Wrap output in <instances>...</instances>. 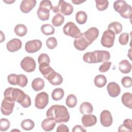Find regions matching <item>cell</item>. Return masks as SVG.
<instances>
[{
	"label": "cell",
	"mask_w": 132,
	"mask_h": 132,
	"mask_svg": "<svg viewBox=\"0 0 132 132\" xmlns=\"http://www.w3.org/2000/svg\"><path fill=\"white\" fill-rule=\"evenodd\" d=\"M47 118L54 119L56 123H66L69 121L70 114L67 108L63 105H54L46 111Z\"/></svg>",
	"instance_id": "obj_1"
},
{
	"label": "cell",
	"mask_w": 132,
	"mask_h": 132,
	"mask_svg": "<svg viewBox=\"0 0 132 132\" xmlns=\"http://www.w3.org/2000/svg\"><path fill=\"white\" fill-rule=\"evenodd\" d=\"M113 8L116 11L120 13L122 18L130 19L132 13V8L125 1L118 0L115 1L113 3Z\"/></svg>",
	"instance_id": "obj_2"
},
{
	"label": "cell",
	"mask_w": 132,
	"mask_h": 132,
	"mask_svg": "<svg viewBox=\"0 0 132 132\" xmlns=\"http://www.w3.org/2000/svg\"><path fill=\"white\" fill-rule=\"evenodd\" d=\"M26 94L22 90L11 87L7 88L4 93V98L16 102L20 104L25 98Z\"/></svg>",
	"instance_id": "obj_3"
},
{
	"label": "cell",
	"mask_w": 132,
	"mask_h": 132,
	"mask_svg": "<svg viewBox=\"0 0 132 132\" xmlns=\"http://www.w3.org/2000/svg\"><path fill=\"white\" fill-rule=\"evenodd\" d=\"M52 10L54 13L57 14L62 13L64 15H70L73 11V6L64 1H59L57 6H53Z\"/></svg>",
	"instance_id": "obj_4"
},
{
	"label": "cell",
	"mask_w": 132,
	"mask_h": 132,
	"mask_svg": "<svg viewBox=\"0 0 132 132\" xmlns=\"http://www.w3.org/2000/svg\"><path fill=\"white\" fill-rule=\"evenodd\" d=\"M63 31L65 35L73 38H77L81 34L79 28L72 22H68L63 26Z\"/></svg>",
	"instance_id": "obj_5"
},
{
	"label": "cell",
	"mask_w": 132,
	"mask_h": 132,
	"mask_svg": "<svg viewBox=\"0 0 132 132\" xmlns=\"http://www.w3.org/2000/svg\"><path fill=\"white\" fill-rule=\"evenodd\" d=\"M114 39L115 34L111 30L107 29L103 32L101 40V42L103 46L107 48H110L114 44Z\"/></svg>",
	"instance_id": "obj_6"
},
{
	"label": "cell",
	"mask_w": 132,
	"mask_h": 132,
	"mask_svg": "<svg viewBox=\"0 0 132 132\" xmlns=\"http://www.w3.org/2000/svg\"><path fill=\"white\" fill-rule=\"evenodd\" d=\"M49 102L48 95L45 92H41L38 93L35 100V105L38 109H44Z\"/></svg>",
	"instance_id": "obj_7"
},
{
	"label": "cell",
	"mask_w": 132,
	"mask_h": 132,
	"mask_svg": "<svg viewBox=\"0 0 132 132\" xmlns=\"http://www.w3.org/2000/svg\"><path fill=\"white\" fill-rule=\"evenodd\" d=\"M20 65L24 71L30 73L35 71L36 63L33 58L27 56L22 59Z\"/></svg>",
	"instance_id": "obj_8"
},
{
	"label": "cell",
	"mask_w": 132,
	"mask_h": 132,
	"mask_svg": "<svg viewBox=\"0 0 132 132\" xmlns=\"http://www.w3.org/2000/svg\"><path fill=\"white\" fill-rule=\"evenodd\" d=\"M39 69L44 78L47 79L48 81L52 79L56 74V72L52 67L50 66L49 64H40Z\"/></svg>",
	"instance_id": "obj_9"
},
{
	"label": "cell",
	"mask_w": 132,
	"mask_h": 132,
	"mask_svg": "<svg viewBox=\"0 0 132 132\" xmlns=\"http://www.w3.org/2000/svg\"><path fill=\"white\" fill-rule=\"evenodd\" d=\"M42 45V43L40 40L35 39L27 41L25 46L26 52L28 53H34L39 51Z\"/></svg>",
	"instance_id": "obj_10"
},
{
	"label": "cell",
	"mask_w": 132,
	"mask_h": 132,
	"mask_svg": "<svg viewBox=\"0 0 132 132\" xmlns=\"http://www.w3.org/2000/svg\"><path fill=\"white\" fill-rule=\"evenodd\" d=\"M15 103L14 101L4 98L1 105V112L5 116H9L12 113Z\"/></svg>",
	"instance_id": "obj_11"
},
{
	"label": "cell",
	"mask_w": 132,
	"mask_h": 132,
	"mask_svg": "<svg viewBox=\"0 0 132 132\" xmlns=\"http://www.w3.org/2000/svg\"><path fill=\"white\" fill-rule=\"evenodd\" d=\"M82 34L89 44H91L98 37L99 30L97 28L93 27L89 28Z\"/></svg>",
	"instance_id": "obj_12"
},
{
	"label": "cell",
	"mask_w": 132,
	"mask_h": 132,
	"mask_svg": "<svg viewBox=\"0 0 132 132\" xmlns=\"http://www.w3.org/2000/svg\"><path fill=\"white\" fill-rule=\"evenodd\" d=\"M101 124L104 127H109L113 122L112 117L110 112L107 110H103L100 114Z\"/></svg>",
	"instance_id": "obj_13"
},
{
	"label": "cell",
	"mask_w": 132,
	"mask_h": 132,
	"mask_svg": "<svg viewBox=\"0 0 132 132\" xmlns=\"http://www.w3.org/2000/svg\"><path fill=\"white\" fill-rule=\"evenodd\" d=\"M73 44L74 47L78 51H84L90 44L85 38L82 34L78 37L75 38Z\"/></svg>",
	"instance_id": "obj_14"
},
{
	"label": "cell",
	"mask_w": 132,
	"mask_h": 132,
	"mask_svg": "<svg viewBox=\"0 0 132 132\" xmlns=\"http://www.w3.org/2000/svg\"><path fill=\"white\" fill-rule=\"evenodd\" d=\"M94 52L96 63L105 62L108 61L110 58V53L108 51L97 50Z\"/></svg>",
	"instance_id": "obj_15"
},
{
	"label": "cell",
	"mask_w": 132,
	"mask_h": 132,
	"mask_svg": "<svg viewBox=\"0 0 132 132\" xmlns=\"http://www.w3.org/2000/svg\"><path fill=\"white\" fill-rule=\"evenodd\" d=\"M22 45V41L20 39L13 38L7 42L6 47L8 51L10 52H15L21 48Z\"/></svg>",
	"instance_id": "obj_16"
},
{
	"label": "cell",
	"mask_w": 132,
	"mask_h": 132,
	"mask_svg": "<svg viewBox=\"0 0 132 132\" xmlns=\"http://www.w3.org/2000/svg\"><path fill=\"white\" fill-rule=\"evenodd\" d=\"M107 90L109 95L112 97H116L118 96L121 92L120 87L115 82H109L107 85Z\"/></svg>",
	"instance_id": "obj_17"
},
{
	"label": "cell",
	"mask_w": 132,
	"mask_h": 132,
	"mask_svg": "<svg viewBox=\"0 0 132 132\" xmlns=\"http://www.w3.org/2000/svg\"><path fill=\"white\" fill-rule=\"evenodd\" d=\"M36 0H23L20 4V10L24 13L29 12L36 6Z\"/></svg>",
	"instance_id": "obj_18"
},
{
	"label": "cell",
	"mask_w": 132,
	"mask_h": 132,
	"mask_svg": "<svg viewBox=\"0 0 132 132\" xmlns=\"http://www.w3.org/2000/svg\"><path fill=\"white\" fill-rule=\"evenodd\" d=\"M81 122L84 127H91L96 124L97 118L93 114H84L81 118Z\"/></svg>",
	"instance_id": "obj_19"
},
{
	"label": "cell",
	"mask_w": 132,
	"mask_h": 132,
	"mask_svg": "<svg viewBox=\"0 0 132 132\" xmlns=\"http://www.w3.org/2000/svg\"><path fill=\"white\" fill-rule=\"evenodd\" d=\"M56 121L51 118H47L43 120L41 123V127L42 129L46 131L52 130L56 126Z\"/></svg>",
	"instance_id": "obj_20"
},
{
	"label": "cell",
	"mask_w": 132,
	"mask_h": 132,
	"mask_svg": "<svg viewBox=\"0 0 132 132\" xmlns=\"http://www.w3.org/2000/svg\"><path fill=\"white\" fill-rule=\"evenodd\" d=\"M50 11V10L48 9L39 7L37 10V13L40 20L43 21H45L49 19Z\"/></svg>",
	"instance_id": "obj_21"
},
{
	"label": "cell",
	"mask_w": 132,
	"mask_h": 132,
	"mask_svg": "<svg viewBox=\"0 0 132 132\" xmlns=\"http://www.w3.org/2000/svg\"><path fill=\"white\" fill-rule=\"evenodd\" d=\"M119 70L122 73H129L131 70V64L127 60H123L119 63Z\"/></svg>",
	"instance_id": "obj_22"
},
{
	"label": "cell",
	"mask_w": 132,
	"mask_h": 132,
	"mask_svg": "<svg viewBox=\"0 0 132 132\" xmlns=\"http://www.w3.org/2000/svg\"><path fill=\"white\" fill-rule=\"evenodd\" d=\"M45 86V82L43 79L41 78H35L31 82V87L35 91H39L42 90Z\"/></svg>",
	"instance_id": "obj_23"
},
{
	"label": "cell",
	"mask_w": 132,
	"mask_h": 132,
	"mask_svg": "<svg viewBox=\"0 0 132 132\" xmlns=\"http://www.w3.org/2000/svg\"><path fill=\"white\" fill-rule=\"evenodd\" d=\"M93 106L91 103L85 102L81 104L79 107L80 112L82 114H91L93 112Z\"/></svg>",
	"instance_id": "obj_24"
},
{
	"label": "cell",
	"mask_w": 132,
	"mask_h": 132,
	"mask_svg": "<svg viewBox=\"0 0 132 132\" xmlns=\"http://www.w3.org/2000/svg\"><path fill=\"white\" fill-rule=\"evenodd\" d=\"M123 104L129 109L132 108V94L129 92L124 93L121 97Z\"/></svg>",
	"instance_id": "obj_25"
},
{
	"label": "cell",
	"mask_w": 132,
	"mask_h": 132,
	"mask_svg": "<svg viewBox=\"0 0 132 132\" xmlns=\"http://www.w3.org/2000/svg\"><path fill=\"white\" fill-rule=\"evenodd\" d=\"M122 25L118 22H113L110 23L108 26V29L112 31L115 35L119 34L122 30Z\"/></svg>",
	"instance_id": "obj_26"
},
{
	"label": "cell",
	"mask_w": 132,
	"mask_h": 132,
	"mask_svg": "<svg viewBox=\"0 0 132 132\" xmlns=\"http://www.w3.org/2000/svg\"><path fill=\"white\" fill-rule=\"evenodd\" d=\"M107 82V79L103 75H98L96 76L94 79L95 85L98 88H102L104 87Z\"/></svg>",
	"instance_id": "obj_27"
},
{
	"label": "cell",
	"mask_w": 132,
	"mask_h": 132,
	"mask_svg": "<svg viewBox=\"0 0 132 132\" xmlns=\"http://www.w3.org/2000/svg\"><path fill=\"white\" fill-rule=\"evenodd\" d=\"M14 31L17 36L19 37H23L26 34L27 29L25 25L19 24L15 26L14 29Z\"/></svg>",
	"instance_id": "obj_28"
},
{
	"label": "cell",
	"mask_w": 132,
	"mask_h": 132,
	"mask_svg": "<svg viewBox=\"0 0 132 132\" xmlns=\"http://www.w3.org/2000/svg\"><path fill=\"white\" fill-rule=\"evenodd\" d=\"M64 94V90L62 88H56L52 93V97L54 101H59L63 97Z\"/></svg>",
	"instance_id": "obj_29"
},
{
	"label": "cell",
	"mask_w": 132,
	"mask_h": 132,
	"mask_svg": "<svg viewBox=\"0 0 132 132\" xmlns=\"http://www.w3.org/2000/svg\"><path fill=\"white\" fill-rule=\"evenodd\" d=\"M76 21L79 24H85L87 20V14L84 11H78L75 15Z\"/></svg>",
	"instance_id": "obj_30"
},
{
	"label": "cell",
	"mask_w": 132,
	"mask_h": 132,
	"mask_svg": "<svg viewBox=\"0 0 132 132\" xmlns=\"http://www.w3.org/2000/svg\"><path fill=\"white\" fill-rule=\"evenodd\" d=\"M41 30L44 35L46 36L53 35L55 32V28L50 24L42 25L41 27Z\"/></svg>",
	"instance_id": "obj_31"
},
{
	"label": "cell",
	"mask_w": 132,
	"mask_h": 132,
	"mask_svg": "<svg viewBox=\"0 0 132 132\" xmlns=\"http://www.w3.org/2000/svg\"><path fill=\"white\" fill-rule=\"evenodd\" d=\"M21 127L25 130H30L35 127L34 122L30 119H25L22 121Z\"/></svg>",
	"instance_id": "obj_32"
},
{
	"label": "cell",
	"mask_w": 132,
	"mask_h": 132,
	"mask_svg": "<svg viewBox=\"0 0 132 132\" xmlns=\"http://www.w3.org/2000/svg\"><path fill=\"white\" fill-rule=\"evenodd\" d=\"M77 103V100L76 96L74 94L69 95L65 100V104L69 108H74Z\"/></svg>",
	"instance_id": "obj_33"
},
{
	"label": "cell",
	"mask_w": 132,
	"mask_h": 132,
	"mask_svg": "<svg viewBox=\"0 0 132 132\" xmlns=\"http://www.w3.org/2000/svg\"><path fill=\"white\" fill-rule=\"evenodd\" d=\"M64 21V18L63 15L61 14H57L52 19V23L55 27L60 26Z\"/></svg>",
	"instance_id": "obj_34"
},
{
	"label": "cell",
	"mask_w": 132,
	"mask_h": 132,
	"mask_svg": "<svg viewBox=\"0 0 132 132\" xmlns=\"http://www.w3.org/2000/svg\"><path fill=\"white\" fill-rule=\"evenodd\" d=\"M83 60L88 63H95V55L94 52H87L83 56Z\"/></svg>",
	"instance_id": "obj_35"
},
{
	"label": "cell",
	"mask_w": 132,
	"mask_h": 132,
	"mask_svg": "<svg viewBox=\"0 0 132 132\" xmlns=\"http://www.w3.org/2000/svg\"><path fill=\"white\" fill-rule=\"evenodd\" d=\"M96 7L99 11H104L106 10L109 5V2L106 0H95Z\"/></svg>",
	"instance_id": "obj_36"
},
{
	"label": "cell",
	"mask_w": 132,
	"mask_h": 132,
	"mask_svg": "<svg viewBox=\"0 0 132 132\" xmlns=\"http://www.w3.org/2000/svg\"><path fill=\"white\" fill-rule=\"evenodd\" d=\"M52 85L58 86L62 84L63 81V78L62 76L58 73L56 72L55 76L50 81H48Z\"/></svg>",
	"instance_id": "obj_37"
},
{
	"label": "cell",
	"mask_w": 132,
	"mask_h": 132,
	"mask_svg": "<svg viewBox=\"0 0 132 132\" xmlns=\"http://www.w3.org/2000/svg\"><path fill=\"white\" fill-rule=\"evenodd\" d=\"M10 125V122L8 120L5 118H2L0 120V130L5 131L7 130Z\"/></svg>",
	"instance_id": "obj_38"
},
{
	"label": "cell",
	"mask_w": 132,
	"mask_h": 132,
	"mask_svg": "<svg viewBox=\"0 0 132 132\" xmlns=\"http://www.w3.org/2000/svg\"><path fill=\"white\" fill-rule=\"evenodd\" d=\"M46 45L47 47L51 50L55 48L57 45V41L55 38L50 37L46 41Z\"/></svg>",
	"instance_id": "obj_39"
},
{
	"label": "cell",
	"mask_w": 132,
	"mask_h": 132,
	"mask_svg": "<svg viewBox=\"0 0 132 132\" xmlns=\"http://www.w3.org/2000/svg\"><path fill=\"white\" fill-rule=\"evenodd\" d=\"M28 82V79L27 77L23 74L18 75V85L21 87H25Z\"/></svg>",
	"instance_id": "obj_40"
},
{
	"label": "cell",
	"mask_w": 132,
	"mask_h": 132,
	"mask_svg": "<svg viewBox=\"0 0 132 132\" xmlns=\"http://www.w3.org/2000/svg\"><path fill=\"white\" fill-rule=\"evenodd\" d=\"M38 61L39 64H42V63H47L50 64V59L49 56L47 54L43 53L39 55L38 58Z\"/></svg>",
	"instance_id": "obj_41"
},
{
	"label": "cell",
	"mask_w": 132,
	"mask_h": 132,
	"mask_svg": "<svg viewBox=\"0 0 132 132\" xmlns=\"http://www.w3.org/2000/svg\"><path fill=\"white\" fill-rule=\"evenodd\" d=\"M129 35L127 32L122 33L119 37V42L122 45H125L128 43Z\"/></svg>",
	"instance_id": "obj_42"
},
{
	"label": "cell",
	"mask_w": 132,
	"mask_h": 132,
	"mask_svg": "<svg viewBox=\"0 0 132 132\" xmlns=\"http://www.w3.org/2000/svg\"><path fill=\"white\" fill-rule=\"evenodd\" d=\"M121 83L122 86L126 88H130L132 86V80L130 77L129 76H125L122 78L121 80Z\"/></svg>",
	"instance_id": "obj_43"
},
{
	"label": "cell",
	"mask_w": 132,
	"mask_h": 132,
	"mask_svg": "<svg viewBox=\"0 0 132 132\" xmlns=\"http://www.w3.org/2000/svg\"><path fill=\"white\" fill-rule=\"evenodd\" d=\"M18 75L15 74H11L7 77V80L8 82L12 85H18Z\"/></svg>",
	"instance_id": "obj_44"
},
{
	"label": "cell",
	"mask_w": 132,
	"mask_h": 132,
	"mask_svg": "<svg viewBox=\"0 0 132 132\" xmlns=\"http://www.w3.org/2000/svg\"><path fill=\"white\" fill-rule=\"evenodd\" d=\"M111 65V62L106 61V62H103V63L101 64L99 68V71L102 73H104L108 71L109 70Z\"/></svg>",
	"instance_id": "obj_45"
},
{
	"label": "cell",
	"mask_w": 132,
	"mask_h": 132,
	"mask_svg": "<svg viewBox=\"0 0 132 132\" xmlns=\"http://www.w3.org/2000/svg\"><path fill=\"white\" fill-rule=\"evenodd\" d=\"M39 7L45 8L50 9V10H52V8H53L52 4L51 2L50 1H48V0H43V1H42L40 3Z\"/></svg>",
	"instance_id": "obj_46"
},
{
	"label": "cell",
	"mask_w": 132,
	"mask_h": 132,
	"mask_svg": "<svg viewBox=\"0 0 132 132\" xmlns=\"http://www.w3.org/2000/svg\"><path fill=\"white\" fill-rule=\"evenodd\" d=\"M20 105L24 108H28L31 105V99L30 97L27 95L26 94L25 98L23 101L21 103Z\"/></svg>",
	"instance_id": "obj_47"
},
{
	"label": "cell",
	"mask_w": 132,
	"mask_h": 132,
	"mask_svg": "<svg viewBox=\"0 0 132 132\" xmlns=\"http://www.w3.org/2000/svg\"><path fill=\"white\" fill-rule=\"evenodd\" d=\"M131 124V120L130 119H127L124 121L123 124L122 125L124 127V128L127 130V131H131L132 130Z\"/></svg>",
	"instance_id": "obj_48"
},
{
	"label": "cell",
	"mask_w": 132,
	"mask_h": 132,
	"mask_svg": "<svg viewBox=\"0 0 132 132\" xmlns=\"http://www.w3.org/2000/svg\"><path fill=\"white\" fill-rule=\"evenodd\" d=\"M56 131L57 132H69V129L67 125L64 124H60L57 127Z\"/></svg>",
	"instance_id": "obj_49"
},
{
	"label": "cell",
	"mask_w": 132,
	"mask_h": 132,
	"mask_svg": "<svg viewBox=\"0 0 132 132\" xmlns=\"http://www.w3.org/2000/svg\"><path fill=\"white\" fill-rule=\"evenodd\" d=\"M72 131L73 132H75V131H86V130L81 126L80 125H75L74 127H73L72 129Z\"/></svg>",
	"instance_id": "obj_50"
},
{
	"label": "cell",
	"mask_w": 132,
	"mask_h": 132,
	"mask_svg": "<svg viewBox=\"0 0 132 132\" xmlns=\"http://www.w3.org/2000/svg\"><path fill=\"white\" fill-rule=\"evenodd\" d=\"M85 1H72V2L73 3V4H75V5H79V4H80L81 3H84V2H85Z\"/></svg>",
	"instance_id": "obj_51"
}]
</instances>
